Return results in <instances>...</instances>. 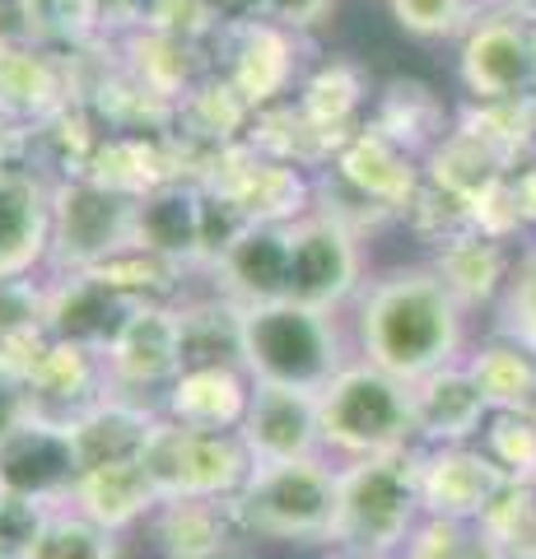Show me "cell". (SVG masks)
I'll use <instances>...</instances> for the list:
<instances>
[{
	"label": "cell",
	"instance_id": "cell-34",
	"mask_svg": "<svg viewBox=\"0 0 536 559\" xmlns=\"http://www.w3.org/2000/svg\"><path fill=\"white\" fill-rule=\"evenodd\" d=\"M182 326V369L201 364H243V308L224 294L178 304Z\"/></svg>",
	"mask_w": 536,
	"mask_h": 559
},
{
	"label": "cell",
	"instance_id": "cell-31",
	"mask_svg": "<svg viewBox=\"0 0 536 559\" xmlns=\"http://www.w3.org/2000/svg\"><path fill=\"white\" fill-rule=\"evenodd\" d=\"M294 103L326 131H355L365 127L369 108V70L355 57H322L318 66H308Z\"/></svg>",
	"mask_w": 536,
	"mask_h": 559
},
{
	"label": "cell",
	"instance_id": "cell-44",
	"mask_svg": "<svg viewBox=\"0 0 536 559\" xmlns=\"http://www.w3.org/2000/svg\"><path fill=\"white\" fill-rule=\"evenodd\" d=\"M47 513H51L47 503H33L20 495L0 499V559H28L33 546H38Z\"/></svg>",
	"mask_w": 536,
	"mask_h": 559
},
{
	"label": "cell",
	"instance_id": "cell-30",
	"mask_svg": "<svg viewBox=\"0 0 536 559\" xmlns=\"http://www.w3.org/2000/svg\"><path fill=\"white\" fill-rule=\"evenodd\" d=\"M164 503L159 485L145 471V462H127V466H98V471H80V485L71 495V509L84 518H94L108 532H127L141 518H154V509Z\"/></svg>",
	"mask_w": 536,
	"mask_h": 559
},
{
	"label": "cell",
	"instance_id": "cell-37",
	"mask_svg": "<svg viewBox=\"0 0 536 559\" xmlns=\"http://www.w3.org/2000/svg\"><path fill=\"white\" fill-rule=\"evenodd\" d=\"M28 20H33V43L61 51V57L108 38L103 0H28Z\"/></svg>",
	"mask_w": 536,
	"mask_h": 559
},
{
	"label": "cell",
	"instance_id": "cell-41",
	"mask_svg": "<svg viewBox=\"0 0 536 559\" xmlns=\"http://www.w3.org/2000/svg\"><path fill=\"white\" fill-rule=\"evenodd\" d=\"M480 448L509 480H536V411H495Z\"/></svg>",
	"mask_w": 536,
	"mask_h": 559
},
{
	"label": "cell",
	"instance_id": "cell-49",
	"mask_svg": "<svg viewBox=\"0 0 536 559\" xmlns=\"http://www.w3.org/2000/svg\"><path fill=\"white\" fill-rule=\"evenodd\" d=\"M513 197H517V210H523V224L536 229V159L513 168Z\"/></svg>",
	"mask_w": 536,
	"mask_h": 559
},
{
	"label": "cell",
	"instance_id": "cell-4",
	"mask_svg": "<svg viewBox=\"0 0 536 559\" xmlns=\"http://www.w3.org/2000/svg\"><path fill=\"white\" fill-rule=\"evenodd\" d=\"M345 345L332 312L303 304H262L243 308V369L252 382H275V388L322 392L345 369Z\"/></svg>",
	"mask_w": 536,
	"mask_h": 559
},
{
	"label": "cell",
	"instance_id": "cell-3",
	"mask_svg": "<svg viewBox=\"0 0 536 559\" xmlns=\"http://www.w3.org/2000/svg\"><path fill=\"white\" fill-rule=\"evenodd\" d=\"M318 419H322V448L341 452L345 462L420 448L415 443L410 388L396 382L392 373L373 369L369 359H350L318 392Z\"/></svg>",
	"mask_w": 536,
	"mask_h": 559
},
{
	"label": "cell",
	"instance_id": "cell-39",
	"mask_svg": "<svg viewBox=\"0 0 536 559\" xmlns=\"http://www.w3.org/2000/svg\"><path fill=\"white\" fill-rule=\"evenodd\" d=\"M402 555L410 559H509L480 518H425Z\"/></svg>",
	"mask_w": 536,
	"mask_h": 559
},
{
	"label": "cell",
	"instance_id": "cell-52",
	"mask_svg": "<svg viewBox=\"0 0 536 559\" xmlns=\"http://www.w3.org/2000/svg\"><path fill=\"white\" fill-rule=\"evenodd\" d=\"M509 10H517V14H527V20H536V0H504Z\"/></svg>",
	"mask_w": 536,
	"mask_h": 559
},
{
	"label": "cell",
	"instance_id": "cell-38",
	"mask_svg": "<svg viewBox=\"0 0 536 559\" xmlns=\"http://www.w3.org/2000/svg\"><path fill=\"white\" fill-rule=\"evenodd\" d=\"M28 559H122V546H117V532L98 527L94 518L61 503V509L47 513Z\"/></svg>",
	"mask_w": 536,
	"mask_h": 559
},
{
	"label": "cell",
	"instance_id": "cell-35",
	"mask_svg": "<svg viewBox=\"0 0 536 559\" xmlns=\"http://www.w3.org/2000/svg\"><path fill=\"white\" fill-rule=\"evenodd\" d=\"M466 369L480 382L490 411H536V349L495 336L466 355Z\"/></svg>",
	"mask_w": 536,
	"mask_h": 559
},
{
	"label": "cell",
	"instance_id": "cell-24",
	"mask_svg": "<svg viewBox=\"0 0 536 559\" xmlns=\"http://www.w3.org/2000/svg\"><path fill=\"white\" fill-rule=\"evenodd\" d=\"M159 419H164V411H154L145 396H131V392L103 396L90 415L71 425L80 471L145 462V448L154 439V429H159Z\"/></svg>",
	"mask_w": 536,
	"mask_h": 559
},
{
	"label": "cell",
	"instance_id": "cell-47",
	"mask_svg": "<svg viewBox=\"0 0 536 559\" xmlns=\"http://www.w3.org/2000/svg\"><path fill=\"white\" fill-rule=\"evenodd\" d=\"M14 47H38L33 43L28 0H0V51H14Z\"/></svg>",
	"mask_w": 536,
	"mask_h": 559
},
{
	"label": "cell",
	"instance_id": "cell-46",
	"mask_svg": "<svg viewBox=\"0 0 536 559\" xmlns=\"http://www.w3.org/2000/svg\"><path fill=\"white\" fill-rule=\"evenodd\" d=\"M326 10H332V0H271L266 20L289 28V33H308L326 20Z\"/></svg>",
	"mask_w": 536,
	"mask_h": 559
},
{
	"label": "cell",
	"instance_id": "cell-1",
	"mask_svg": "<svg viewBox=\"0 0 536 559\" xmlns=\"http://www.w3.org/2000/svg\"><path fill=\"white\" fill-rule=\"evenodd\" d=\"M462 304L429 266H402L359 294V355L396 382H420L462 364Z\"/></svg>",
	"mask_w": 536,
	"mask_h": 559
},
{
	"label": "cell",
	"instance_id": "cell-50",
	"mask_svg": "<svg viewBox=\"0 0 536 559\" xmlns=\"http://www.w3.org/2000/svg\"><path fill=\"white\" fill-rule=\"evenodd\" d=\"M5 164H24L28 168V131L14 127L10 117H0V168Z\"/></svg>",
	"mask_w": 536,
	"mask_h": 559
},
{
	"label": "cell",
	"instance_id": "cell-25",
	"mask_svg": "<svg viewBox=\"0 0 536 559\" xmlns=\"http://www.w3.org/2000/svg\"><path fill=\"white\" fill-rule=\"evenodd\" d=\"M201 219L205 191L201 182H164L135 201V248L172 261V266H201Z\"/></svg>",
	"mask_w": 536,
	"mask_h": 559
},
{
	"label": "cell",
	"instance_id": "cell-48",
	"mask_svg": "<svg viewBox=\"0 0 536 559\" xmlns=\"http://www.w3.org/2000/svg\"><path fill=\"white\" fill-rule=\"evenodd\" d=\"M215 10L219 24H248V20H266L271 0H205Z\"/></svg>",
	"mask_w": 536,
	"mask_h": 559
},
{
	"label": "cell",
	"instance_id": "cell-20",
	"mask_svg": "<svg viewBox=\"0 0 536 559\" xmlns=\"http://www.w3.org/2000/svg\"><path fill=\"white\" fill-rule=\"evenodd\" d=\"M135 312L127 294H117L98 271L51 275L47 280V336L90 349H108L122 322Z\"/></svg>",
	"mask_w": 536,
	"mask_h": 559
},
{
	"label": "cell",
	"instance_id": "cell-16",
	"mask_svg": "<svg viewBox=\"0 0 536 559\" xmlns=\"http://www.w3.org/2000/svg\"><path fill=\"white\" fill-rule=\"evenodd\" d=\"M332 173L345 187H355L365 201L383 205L392 219H402L406 205L415 201V191L425 187V159H415L410 150H402L373 121L355 127V135L341 145Z\"/></svg>",
	"mask_w": 536,
	"mask_h": 559
},
{
	"label": "cell",
	"instance_id": "cell-5",
	"mask_svg": "<svg viewBox=\"0 0 536 559\" xmlns=\"http://www.w3.org/2000/svg\"><path fill=\"white\" fill-rule=\"evenodd\" d=\"M336 495L341 466L303 457L281 466H257L243 495H238V509H243L252 540H332Z\"/></svg>",
	"mask_w": 536,
	"mask_h": 559
},
{
	"label": "cell",
	"instance_id": "cell-13",
	"mask_svg": "<svg viewBox=\"0 0 536 559\" xmlns=\"http://www.w3.org/2000/svg\"><path fill=\"white\" fill-rule=\"evenodd\" d=\"M103 355H108V373H112L117 392H131V396L168 392L172 378L182 373L178 304H145V308H135Z\"/></svg>",
	"mask_w": 536,
	"mask_h": 559
},
{
	"label": "cell",
	"instance_id": "cell-40",
	"mask_svg": "<svg viewBox=\"0 0 536 559\" xmlns=\"http://www.w3.org/2000/svg\"><path fill=\"white\" fill-rule=\"evenodd\" d=\"M480 522L495 532L509 559H536V480H504Z\"/></svg>",
	"mask_w": 536,
	"mask_h": 559
},
{
	"label": "cell",
	"instance_id": "cell-12",
	"mask_svg": "<svg viewBox=\"0 0 536 559\" xmlns=\"http://www.w3.org/2000/svg\"><path fill=\"white\" fill-rule=\"evenodd\" d=\"M80 485V452L65 425L28 415L20 429L0 439V489L47 509L71 503Z\"/></svg>",
	"mask_w": 536,
	"mask_h": 559
},
{
	"label": "cell",
	"instance_id": "cell-14",
	"mask_svg": "<svg viewBox=\"0 0 536 559\" xmlns=\"http://www.w3.org/2000/svg\"><path fill=\"white\" fill-rule=\"evenodd\" d=\"M112 373L108 355L90 345L71 341H47L38 364L28 369V406L38 419L71 429L75 419H84L103 396H112Z\"/></svg>",
	"mask_w": 536,
	"mask_h": 559
},
{
	"label": "cell",
	"instance_id": "cell-19",
	"mask_svg": "<svg viewBox=\"0 0 536 559\" xmlns=\"http://www.w3.org/2000/svg\"><path fill=\"white\" fill-rule=\"evenodd\" d=\"M410 411H415V443L420 448L476 443L495 415L480 382L466 369V359L410 382Z\"/></svg>",
	"mask_w": 536,
	"mask_h": 559
},
{
	"label": "cell",
	"instance_id": "cell-10",
	"mask_svg": "<svg viewBox=\"0 0 536 559\" xmlns=\"http://www.w3.org/2000/svg\"><path fill=\"white\" fill-rule=\"evenodd\" d=\"M205 191L229 197L248 215V224H299L313 215V173L275 164L266 154H257L248 140L219 150L196 178Z\"/></svg>",
	"mask_w": 536,
	"mask_h": 559
},
{
	"label": "cell",
	"instance_id": "cell-23",
	"mask_svg": "<svg viewBox=\"0 0 536 559\" xmlns=\"http://www.w3.org/2000/svg\"><path fill=\"white\" fill-rule=\"evenodd\" d=\"M215 294L238 308H262L289 299V224H252L211 271Z\"/></svg>",
	"mask_w": 536,
	"mask_h": 559
},
{
	"label": "cell",
	"instance_id": "cell-26",
	"mask_svg": "<svg viewBox=\"0 0 536 559\" xmlns=\"http://www.w3.org/2000/svg\"><path fill=\"white\" fill-rule=\"evenodd\" d=\"M154 546L164 559H187V555H205L219 550L229 540H252L243 509L234 499H164L150 518Z\"/></svg>",
	"mask_w": 536,
	"mask_h": 559
},
{
	"label": "cell",
	"instance_id": "cell-7",
	"mask_svg": "<svg viewBox=\"0 0 536 559\" xmlns=\"http://www.w3.org/2000/svg\"><path fill=\"white\" fill-rule=\"evenodd\" d=\"M457 80L466 103L536 98V20L509 10L504 0L480 5L457 38Z\"/></svg>",
	"mask_w": 536,
	"mask_h": 559
},
{
	"label": "cell",
	"instance_id": "cell-9",
	"mask_svg": "<svg viewBox=\"0 0 536 559\" xmlns=\"http://www.w3.org/2000/svg\"><path fill=\"white\" fill-rule=\"evenodd\" d=\"M205 57H211V70H219V75L248 98L252 112L289 103L294 84L308 75L303 33H289L271 20L219 24L211 47H205Z\"/></svg>",
	"mask_w": 536,
	"mask_h": 559
},
{
	"label": "cell",
	"instance_id": "cell-27",
	"mask_svg": "<svg viewBox=\"0 0 536 559\" xmlns=\"http://www.w3.org/2000/svg\"><path fill=\"white\" fill-rule=\"evenodd\" d=\"M117 47H122V66L127 75L150 90L154 98H164L178 108V98L192 90L196 80L211 75V57L205 47L196 43H182L172 33H154V28H141V33H112Z\"/></svg>",
	"mask_w": 536,
	"mask_h": 559
},
{
	"label": "cell",
	"instance_id": "cell-53",
	"mask_svg": "<svg viewBox=\"0 0 536 559\" xmlns=\"http://www.w3.org/2000/svg\"><path fill=\"white\" fill-rule=\"evenodd\" d=\"M396 559H410V555H396Z\"/></svg>",
	"mask_w": 536,
	"mask_h": 559
},
{
	"label": "cell",
	"instance_id": "cell-51",
	"mask_svg": "<svg viewBox=\"0 0 536 559\" xmlns=\"http://www.w3.org/2000/svg\"><path fill=\"white\" fill-rule=\"evenodd\" d=\"M187 559H257V550H252V540H229V546H219V550L187 555Z\"/></svg>",
	"mask_w": 536,
	"mask_h": 559
},
{
	"label": "cell",
	"instance_id": "cell-11",
	"mask_svg": "<svg viewBox=\"0 0 536 559\" xmlns=\"http://www.w3.org/2000/svg\"><path fill=\"white\" fill-rule=\"evenodd\" d=\"M350 229L308 215L289 224V299L318 312H336L365 294V252Z\"/></svg>",
	"mask_w": 536,
	"mask_h": 559
},
{
	"label": "cell",
	"instance_id": "cell-15",
	"mask_svg": "<svg viewBox=\"0 0 536 559\" xmlns=\"http://www.w3.org/2000/svg\"><path fill=\"white\" fill-rule=\"evenodd\" d=\"M238 439L252 452L257 466H281V462H303L322 457V419H318V396L299 388H275V382H257L248 419Z\"/></svg>",
	"mask_w": 536,
	"mask_h": 559
},
{
	"label": "cell",
	"instance_id": "cell-33",
	"mask_svg": "<svg viewBox=\"0 0 536 559\" xmlns=\"http://www.w3.org/2000/svg\"><path fill=\"white\" fill-rule=\"evenodd\" d=\"M369 121L383 135H392L402 150H410L415 159H429V150L453 131L448 127V112H443V98L429 90L420 80H392L383 94H378Z\"/></svg>",
	"mask_w": 536,
	"mask_h": 559
},
{
	"label": "cell",
	"instance_id": "cell-45",
	"mask_svg": "<svg viewBox=\"0 0 536 559\" xmlns=\"http://www.w3.org/2000/svg\"><path fill=\"white\" fill-rule=\"evenodd\" d=\"M28 415H33V406H28V378H24V369H14V364L0 355V439L20 429Z\"/></svg>",
	"mask_w": 536,
	"mask_h": 559
},
{
	"label": "cell",
	"instance_id": "cell-6",
	"mask_svg": "<svg viewBox=\"0 0 536 559\" xmlns=\"http://www.w3.org/2000/svg\"><path fill=\"white\" fill-rule=\"evenodd\" d=\"M135 248V201L98 187L90 178H71L51 187V275L98 271L112 257Z\"/></svg>",
	"mask_w": 536,
	"mask_h": 559
},
{
	"label": "cell",
	"instance_id": "cell-29",
	"mask_svg": "<svg viewBox=\"0 0 536 559\" xmlns=\"http://www.w3.org/2000/svg\"><path fill=\"white\" fill-rule=\"evenodd\" d=\"M513 252L509 242L486 238V234H462L448 248L434 252L429 271L443 280V289L453 294L462 308H480V304H499L513 280Z\"/></svg>",
	"mask_w": 536,
	"mask_h": 559
},
{
	"label": "cell",
	"instance_id": "cell-54",
	"mask_svg": "<svg viewBox=\"0 0 536 559\" xmlns=\"http://www.w3.org/2000/svg\"><path fill=\"white\" fill-rule=\"evenodd\" d=\"M0 499H5V489H0Z\"/></svg>",
	"mask_w": 536,
	"mask_h": 559
},
{
	"label": "cell",
	"instance_id": "cell-36",
	"mask_svg": "<svg viewBox=\"0 0 536 559\" xmlns=\"http://www.w3.org/2000/svg\"><path fill=\"white\" fill-rule=\"evenodd\" d=\"M457 127L476 131L480 140L504 154L513 168L536 159V98H513V103H466Z\"/></svg>",
	"mask_w": 536,
	"mask_h": 559
},
{
	"label": "cell",
	"instance_id": "cell-28",
	"mask_svg": "<svg viewBox=\"0 0 536 559\" xmlns=\"http://www.w3.org/2000/svg\"><path fill=\"white\" fill-rule=\"evenodd\" d=\"M355 131H326L318 127L313 117H308L299 103H275V108H262L252 117V127H248V145L257 154H266V159L275 164H294V168H303V173H326L336 164V154L341 145L350 140Z\"/></svg>",
	"mask_w": 536,
	"mask_h": 559
},
{
	"label": "cell",
	"instance_id": "cell-2",
	"mask_svg": "<svg viewBox=\"0 0 536 559\" xmlns=\"http://www.w3.org/2000/svg\"><path fill=\"white\" fill-rule=\"evenodd\" d=\"M425 522L420 503V448L341 466L332 546L355 555H402Z\"/></svg>",
	"mask_w": 536,
	"mask_h": 559
},
{
	"label": "cell",
	"instance_id": "cell-17",
	"mask_svg": "<svg viewBox=\"0 0 536 559\" xmlns=\"http://www.w3.org/2000/svg\"><path fill=\"white\" fill-rule=\"evenodd\" d=\"M504 471L490 462L480 443L420 448V503L425 518H486L495 495L504 489Z\"/></svg>",
	"mask_w": 536,
	"mask_h": 559
},
{
	"label": "cell",
	"instance_id": "cell-32",
	"mask_svg": "<svg viewBox=\"0 0 536 559\" xmlns=\"http://www.w3.org/2000/svg\"><path fill=\"white\" fill-rule=\"evenodd\" d=\"M509 173H513V164L504 159V154H499L490 140H480L476 131L457 127V121L425 159V182L453 191V197H462V201H480L490 187L504 182Z\"/></svg>",
	"mask_w": 536,
	"mask_h": 559
},
{
	"label": "cell",
	"instance_id": "cell-42",
	"mask_svg": "<svg viewBox=\"0 0 536 559\" xmlns=\"http://www.w3.org/2000/svg\"><path fill=\"white\" fill-rule=\"evenodd\" d=\"M388 10L402 33L439 43V38H462L480 5L476 0H388Z\"/></svg>",
	"mask_w": 536,
	"mask_h": 559
},
{
	"label": "cell",
	"instance_id": "cell-43",
	"mask_svg": "<svg viewBox=\"0 0 536 559\" xmlns=\"http://www.w3.org/2000/svg\"><path fill=\"white\" fill-rule=\"evenodd\" d=\"M499 336L536 349V242L517 257L513 280L499 299Z\"/></svg>",
	"mask_w": 536,
	"mask_h": 559
},
{
	"label": "cell",
	"instance_id": "cell-8",
	"mask_svg": "<svg viewBox=\"0 0 536 559\" xmlns=\"http://www.w3.org/2000/svg\"><path fill=\"white\" fill-rule=\"evenodd\" d=\"M145 471L164 499H234L252 480V452L238 433L182 429L164 415L145 448Z\"/></svg>",
	"mask_w": 536,
	"mask_h": 559
},
{
	"label": "cell",
	"instance_id": "cell-18",
	"mask_svg": "<svg viewBox=\"0 0 536 559\" xmlns=\"http://www.w3.org/2000/svg\"><path fill=\"white\" fill-rule=\"evenodd\" d=\"M51 182L24 164L0 168V280H28L47 266Z\"/></svg>",
	"mask_w": 536,
	"mask_h": 559
},
{
	"label": "cell",
	"instance_id": "cell-21",
	"mask_svg": "<svg viewBox=\"0 0 536 559\" xmlns=\"http://www.w3.org/2000/svg\"><path fill=\"white\" fill-rule=\"evenodd\" d=\"M252 373L243 364H201V369H182L164 392V415L182 429L201 433H238L252 406Z\"/></svg>",
	"mask_w": 536,
	"mask_h": 559
},
{
	"label": "cell",
	"instance_id": "cell-22",
	"mask_svg": "<svg viewBox=\"0 0 536 559\" xmlns=\"http://www.w3.org/2000/svg\"><path fill=\"white\" fill-rule=\"evenodd\" d=\"M75 108L71 61L47 47H14L0 51V117L14 127L38 131L43 121Z\"/></svg>",
	"mask_w": 536,
	"mask_h": 559
}]
</instances>
